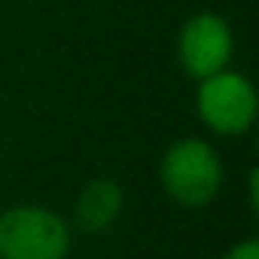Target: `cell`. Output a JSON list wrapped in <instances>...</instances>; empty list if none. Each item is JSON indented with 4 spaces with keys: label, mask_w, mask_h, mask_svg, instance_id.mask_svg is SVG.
I'll list each match as a JSON object with an SVG mask.
<instances>
[{
    "label": "cell",
    "mask_w": 259,
    "mask_h": 259,
    "mask_svg": "<svg viewBox=\"0 0 259 259\" xmlns=\"http://www.w3.org/2000/svg\"><path fill=\"white\" fill-rule=\"evenodd\" d=\"M195 113L207 132L220 138H241L256 125L259 95L247 73L226 67L207 79H198Z\"/></svg>",
    "instance_id": "3"
},
{
    "label": "cell",
    "mask_w": 259,
    "mask_h": 259,
    "mask_svg": "<svg viewBox=\"0 0 259 259\" xmlns=\"http://www.w3.org/2000/svg\"><path fill=\"white\" fill-rule=\"evenodd\" d=\"M247 201H250V210L256 213L259 210V168L247 171Z\"/></svg>",
    "instance_id": "7"
},
{
    "label": "cell",
    "mask_w": 259,
    "mask_h": 259,
    "mask_svg": "<svg viewBox=\"0 0 259 259\" xmlns=\"http://www.w3.org/2000/svg\"><path fill=\"white\" fill-rule=\"evenodd\" d=\"M226 180V165L217 147L204 138H177L159 162V183L180 207H207L217 201Z\"/></svg>",
    "instance_id": "1"
},
{
    "label": "cell",
    "mask_w": 259,
    "mask_h": 259,
    "mask_svg": "<svg viewBox=\"0 0 259 259\" xmlns=\"http://www.w3.org/2000/svg\"><path fill=\"white\" fill-rule=\"evenodd\" d=\"M125 210V189L113 177L89 180L73 201V226L85 235H101L119 223Z\"/></svg>",
    "instance_id": "5"
},
{
    "label": "cell",
    "mask_w": 259,
    "mask_h": 259,
    "mask_svg": "<svg viewBox=\"0 0 259 259\" xmlns=\"http://www.w3.org/2000/svg\"><path fill=\"white\" fill-rule=\"evenodd\" d=\"M73 247L70 223L46 204H16L0 210V259H67Z\"/></svg>",
    "instance_id": "2"
},
{
    "label": "cell",
    "mask_w": 259,
    "mask_h": 259,
    "mask_svg": "<svg viewBox=\"0 0 259 259\" xmlns=\"http://www.w3.org/2000/svg\"><path fill=\"white\" fill-rule=\"evenodd\" d=\"M235 58V31L220 13H195L177 31V64L189 79H207Z\"/></svg>",
    "instance_id": "4"
},
{
    "label": "cell",
    "mask_w": 259,
    "mask_h": 259,
    "mask_svg": "<svg viewBox=\"0 0 259 259\" xmlns=\"http://www.w3.org/2000/svg\"><path fill=\"white\" fill-rule=\"evenodd\" d=\"M220 259H259V238H244L232 244Z\"/></svg>",
    "instance_id": "6"
}]
</instances>
